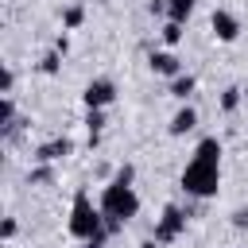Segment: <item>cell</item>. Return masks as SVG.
<instances>
[{
    "mask_svg": "<svg viewBox=\"0 0 248 248\" xmlns=\"http://www.w3.org/2000/svg\"><path fill=\"white\" fill-rule=\"evenodd\" d=\"M136 248H163V244H159V240H155V236H147V240H140V244H136Z\"/></svg>",
    "mask_w": 248,
    "mask_h": 248,
    "instance_id": "cell-22",
    "label": "cell"
},
{
    "mask_svg": "<svg viewBox=\"0 0 248 248\" xmlns=\"http://www.w3.org/2000/svg\"><path fill=\"white\" fill-rule=\"evenodd\" d=\"M66 229H70V236L81 240V244H89V240H108L101 202H93L85 186H81V190L74 194V202H70V221H66Z\"/></svg>",
    "mask_w": 248,
    "mask_h": 248,
    "instance_id": "cell-3",
    "label": "cell"
},
{
    "mask_svg": "<svg viewBox=\"0 0 248 248\" xmlns=\"http://www.w3.org/2000/svg\"><path fill=\"white\" fill-rule=\"evenodd\" d=\"M194 8H198V0H167V19L170 23H190V16H194Z\"/></svg>",
    "mask_w": 248,
    "mask_h": 248,
    "instance_id": "cell-12",
    "label": "cell"
},
{
    "mask_svg": "<svg viewBox=\"0 0 248 248\" xmlns=\"http://www.w3.org/2000/svg\"><path fill=\"white\" fill-rule=\"evenodd\" d=\"M101 213H105V232H108V236L120 232L128 221H136V213H140V194H136V186L112 174V178L105 182V190H101Z\"/></svg>",
    "mask_w": 248,
    "mask_h": 248,
    "instance_id": "cell-1",
    "label": "cell"
},
{
    "mask_svg": "<svg viewBox=\"0 0 248 248\" xmlns=\"http://www.w3.org/2000/svg\"><path fill=\"white\" fill-rule=\"evenodd\" d=\"M229 221H232V229H248V205H236Z\"/></svg>",
    "mask_w": 248,
    "mask_h": 248,
    "instance_id": "cell-21",
    "label": "cell"
},
{
    "mask_svg": "<svg viewBox=\"0 0 248 248\" xmlns=\"http://www.w3.org/2000/svg\"><path fill=\"white\" fill-rule=\"evenodd\" d=\"M12 89H16V70H12V66H4V74H0V93H4V97H12Z\"/></svg>",
    "mask_w": 248,
    "mask_h": 248,
    "instance_id": "cell-18",
    "label": "cell"
},
{
    "mask_svg": "<svg viewBox=\"0 0 248 248\" xmlns=\"http://www.w3.org/2000/svg\"><path fill=\"white\" fill-rule=\"evenodd\" d=\"M209 31H213L217 43H236L244 27H240V19H236L229 8H213V16H209Z\"/></svg>",
    "mask_w": 248,
    "mask_h": 248,
    "instance_id": "cell-7",
    "label": "cell"
},
{
    "mask_svg": "<svg viewBox=\"0 0 248 248\" xmlns=\"http://www.w3.org/2000/svg\"><path fill=\"white\" fill-rule=\"evenodd\" d=\"M16 120V97H4L0 101V124H12Z\"/></svg>",
    "mask_w": 248,
    "mask_h": 248,
    "instance_id": "cell-19",
    "label": "cell"
},
{
    "mask_svg": "<svg viewBox=\"0 0 248 248\" xmlns=\"http://www.w3.org/2000/svg\"><path fill=\"white\" fill-rule=\"evenodd\" d=\"M50 182H54V167L50 163H35L27 170V186H50Z\"/></svg>",
    "mask_w": 248,
    "mask_h": 248,
    "instance_id": "cell-15",
    "label": "cell"
},
{
    "mask_svg": "<svg viewBox=\"0 0 248 248\" xmlns=\"http://www.w3.org/2000/svg\"><path fill=\"white\" fill-rule=\"evenodd\" d=\"M240 105H244V89H240V85H225V89H221V97H217V108L229 116V112H236Z\"/></svg>",
    "mask_w": 248,
    "mask_h": 248,
    "instance_id": "cell-13",
    "label": "cell"
},
{
    "mask_svg": "<svg viewBox=\"0 0 248 248\" xmlns=\"http://www.w3.org/2000/svg\"><path fill=\"white\" fill-rule=\"evenodd\" d=\"M178 186H182V194L194 198V202L217 198V190H221V159L190 155V163H186L182 174H178Z\"/></svg>",
    "mask_w": 248,
    "mask_h": 248,
    "instance_id": "cell-2",
    "label": "cell"
},
{
    "mask_svg": "<svg viewBox=\"0 0 248 248\" xmlns=\"http://www.w3.org/2000/svg\"><path fill=\"white\" fill-rule=\"evenodd\" d=\"M244 101H248V93H244Z\"/></svg>",
    "mask_w": 248,
    "mask_h": 248,
    "instance_id": "cell-24",
    "label": "cell"
},
{
    "mask_svg": "<svg viewBox=\"0 0 248 248\" xmlns=\"http://www.w3.org/2000/svg\"><path fill=\"white\" fill-rule=\"evenodd\" d=\"M116 101V81L112 78H89L81 89V105L85 108H108Z\"/></svg>",
    "mask_w": 248,
    "mask_h": 248,
    "instance_id": "cell-5",
    "label": "cell"
},
{
    "mask_svg": "<svg viewBox=\"0 0 248 248\" xmlns=\"http://www.w3.org/2000/svg\"><path fill=\"white\" fill-rule=\"evenodd\" d=\"M85 23V8L81 4H66L62 8V31H78Z\"/></svg>",
    "mask_w": 248,
    "mask_h": 248,
    "instance_id": "cell-14",
    "label": "cell"
},
{
    "mask_svg": "<svg viewBox=\"0 0 248 248\" xmlns=\"http://www.w3.org/2000/svg\"><path fill=\"white\" fill-rule=\"evenodd\" d=\"M147 66H151L155 78H167V81H174L178 74H186V70H182V58H178L174 50H151V54H147Z\"/></svg>",
    "mask_w": 248,
    "mask_h": 248,
    "instance_id": "cell-8",
    "label": "cell"
},
{
    "mask_svg": "<svg viewBox=\"0 0 248 248\" xmlns=\"http://www.w3.org/2000/svg\"><path fill=\"white\" fill-rule=\"evenodd\" d=\"M194 89H198V78H194V74H178L174 81H167V93H170L174 101H182V105H190Z\"/></svg>",
    "mask_w": 248,
    "mask_h": 248,
    "instance_id": "cell-10",
    "label": "cell"
},
{
    "mask_svg": "<svg viewBox=\"0 0 248 248\" xmlns=\"http://www.w3.org/2000/svg\"><path fill=\"white\" fill-rule=\"evenodd\" d=\"M182 35H186V31H182V23H170V19L159 27V39H163L167 46H178V43H182Z\"/></svg>",
    "mask_w": 248,
    "mask_h": 248,
    "instance_id": "cell-17",
    "label": "cell"
},
{
    "mask_svg": "<svg viewBox=\"0 0 248 248\" xmlns=\"http://www.w3.org/2000/svg\"><path fill=\"white\" fill-rule=\"evenodd\" d=\"M194 128H198V108H194V105H178L174 116H170V124H167V132H170L174 140H182V136L194 132Z\"/></svg>",
    "mask_w": 248,
    "mask_h": 248,
    "instance_id": "cell-9",
    "label": "cell"
},
{
    "mask_svg": "<svg viewBox=\"0 0 248 248\" xmlns=\"http://www.w3.org/2000/svg\"><path fill=\"white\" fill-rule=\"evenodd\" d=\"M62 70V50H46L43 58H39V74H46V78H54Z\"/></svg>",
    "mask_w": 248,
    "mask_h": 248,
    "instance_id": "cell-16",
    "label": "cell"
},
{
    "mask_svg": "<svg viewBox=\"0 0 248 248\" xmlns=\"http://www.w3.org/2000/svg\"><path fill=\"white\" fill-rule=\"evenodd\" d=\"M16 232H19V221L16 217H4L0 221V240H16Z\"/></svg>",
    "mask_w": 248,
    "mask_h": 248,
    "instance_id": "cell-20",
    "label": "cell"
},
{
    "mask_svg": "<svg viewBox=\"0 0 248 248\" xmlns=\"http://www.w3.org/2000/svg\"><path fill=\"white\" fill-rule=\"evenodd\" d=\"M105 124H108L105 108H85V132H89V147H97V143H101V132H105Z\"/></svg>",
    "mask_w": 248,
    "mask_h": 248,
    "instance_id": "cell-11",
    "label": "cell"
},
{
    "mask_svg": "<svg viewBox=\"0 0 248 248\" xmlns=\"http://www.w3.org/2000/svg\"><path fill=\"white\" fill-rule=\"evenodd\" d=\"M81 248H108L105 240H89V244H81Z\"/></svg>",
    "mask_w": 248,
    "mask_h": 248,
    "instance_id": "cell-23",
    "label": "cell"
},
{
    "mask_svg": "<svg viewBox=\"0 0 248 248\" xmlns=\"http://www.w3.org/2000/svg\"><path fill=\"white\" fill-rule=\"evenodd\" d=\"M74 155V140L70 136H50V140H43L35 151H31V163H62V159H70Z\"/></svg>",
    "mask_w": 248,
    "mask_h": 248,
    "instance_id": "cell-6",
    "label": "cell"
},
{
    "mask_svg": "<svg viewBox=\"0 0 248 248\" xmlns=\"http://www.w3.org/2000/svg\"><path fill=\"white\" fill-rule=\"evenodd\" d=\"M186 221H190V213H186L178 202H167V205H163V213L155 217V229H151V236H155L159 244H174V240L186 232Z\"/></svg>",
    "mask_w": 248,
    "mask_h": 248,
    "instance_id": "cell-4",
    "label": "cell"
}]
</instances>
